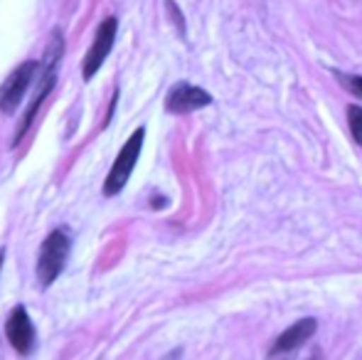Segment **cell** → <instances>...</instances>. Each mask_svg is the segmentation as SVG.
Returning <instances> with one entry per match:
<instances>
[{"mask_svg":"<svg viewBox=\"0 0 362 360\" xmlns=\"http://www.w3.org/2000/svg\"><path fill=\"white\" fill-rule=\"evenodd\" d=\"M69 250H72V242H69L67 232H49L37 257V279L42 286H49L52 281H57V277L62 274L64 265H67Z\"/></svg>","mask_w":362,"mask_h":360,"instance_id":"1","label":"cell"},{"mask_svg":"<svg viewBox=\"0 0 362 360\" xmlns=\"http://www.w3.org/2000/svg\"><path fill=\"white\" fill-rule=\"evenodd\" d=\"M144 139H146V129H136L134 136L126 141V146L121 149L119 158L114 161V166H111L109 175H106V180H104L106 197L119 195L126 187V182H129L131 173H134V168H136V161H139V156H141V149H144Z\"/></svg>","mask_w":362,"mask_h":360,"instance_id":"2","label":"cell"},{"mask_svg":"<svg viewBox=\"0 0 362 360\" xmlns=\"http://www.w3.org/2000/svg\"><path fill=\"white\" fill-rule=\"evenodd\" d=\"M37 72H40V62L28 59V62L20 64V67L5 79L3 87H0V111H3V114H15V109L20 106V101H23L25 91L30 89V84L35 82Z\"/></svg>","mask_w":362,"mask_h":360,"instance_id":"3","label":"cell"},{"mask_svg":"<svg viewBox=\"0 0 362 360\" xmlns=\"http://www.w3.org/2000/svg\"><path fill=\"white\" fill-rule=\"evenodd\" d=\"M116 33H119V20L116 18H106L104 23L99 25L94 42H91L89 52H86V57H84V64H81V77L84 79H91L101 69L104 59L109 57L111 47H114Z\"/></svg>","mask_w":362,"mask_h":360,"instance_id":"4","label":"cell"},{"mask_svg":"<svg viewBox=\"0 0 362 360\" xmlns=\"http://www.w3.org/2000/svg\"><path fill=\"white\" fill-rule=\"evenodd\" d=\"M210 104H212V96L205 89L187 82L175 84V87L168 91V99H165V109L170 114H190V111L205 109Z\"/></svg>","mask_w":362,"mask_h":360,"instance_id":"5","label":"cell"},{"mask_svg":"<svg viewBox=\"0 0 362 360\" xmlns=\"http://www.w3.org/2000/svg\"><path fill=\"white\" fill-rule=\"evenodd\" d=\"M5 333H8L10 346H13L18 353H23V356H30V353H33L35 326L23 306H15L13 311H10L8 323H5Z\"/></svg>","mask_w":362,"mask_h":360,"instance_id":"6","label":"cell"},{"mask_svg":"<svg viewBox=\"0 0 362 360\" xmlns=\"http://www.w3.org/2000/svg\"><path fill=\"white\" fill-rule=\"evenodd\" d=\"M315 328H318L315 318H300V321H296L293 326L286 328V331L274 341V346L269 348V356H279V353H288V351L300 348L305 341H310V336L315 333Z\"/></svg>","mask_w":362,"mask_h":360,"instance_id":"7","label":"cell"},{"mask_svg":"<svg viewBox=\"0 0 362 360\" xmlns=\"http://www.w3.org/2000/svg\"><path fill=\"white\" fill-rule=\"evenodd\" d=\"M348 124H350V131H353L355 141L362 146V106H350L348 109Z\"/></svg>","mask_w":362,"mask_h":360,"instance_id":"8","label":"cell"},{"mask_svg":"<svg viewBox=\"0 0 362 360\" xmlns=\"http://www.w3.org/2000/svg\"><path fill=\"white\" fill-rule=\"evenodd\" d=\"M338 79L343 82L345 89L362 99V77H358V74H338Z\"/></svg>","mask_w":362,"mask_h":360,"instance_id":"9","label":"cell"},{"mask_svg":"<svg viewBox=\"0 0 362 360\" xmlns=\"http://www.w3.org/2000/svg\"><path fill=\"white\" fill-rule=\"evenodd\" d=\"M168 10H170L173 15H175V20H177V30H185V20L180 18V13H177V8H175V3H173V0H168Z\"/></svg>","mask_w":362,"mask_h":360,"instance_id":"10","label":"cell"},{"mask_svg":"<svg viewBox=\"0 0 362 360\" xmlns=\"http://www.w3.org/2000/svg\"><path fill=\"white\" fill-rule=\"evenodd\" d=\"M3 260H5V250H0V269H3Z\"/></svg>","mask_w":362,"mask_h":360,"instance_id":"11","label":"cell"}]
</instances>
